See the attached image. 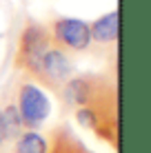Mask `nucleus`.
<instances>
[{
    "instance_id": "f257e3e1",
    "label": "nucleus",
    "mask_w": 151,
    "mask_h": 153,
    "mask_svg": "<svg viewBox=\"0 0 151 153\" xmlns=\"http://www.w3.org/2000/svg\"><path fill=\"white\" fill-rule=\"evenodd\" d=\"M76 120L82 129L91 131L96 138L105 140L118 151V91L76 109Z\"/></svg>"
},
{
    "instance_id": "f03ea898",
    "label": "nucleus",
    "mask_w": 151,
    "mask_h": 153,
    "mask_svg": "<svg viewBox=\"0 0 151 153\" xmlns=\"http://www.w3.org/2000/svg\"><path fill=\"white\" fill-rule=\"evenodd\" d=\"M54 45L51 33L40 22H27L18 38V51H16V67L22 69L29 78H40V62L49 47Z\"/></svg>"
},
{
    "instance_id": "7ed1b4c3",
    "label": "nucleus",
    "mask_w": 151,
    "mask_h": 153,
    "mask_svg": "<svg viewBox=\"0 0 151 153\" xmlns=\"http://www.w3.org/2000/svg\"><path fill=\"white\" fill-rule=\"evenodd\" d=\"M113 91H118V87L111 80H107L105 76L80 73V76H71L60 87L58 93H60V100L65 102V107L78 109V107H87V104L96 102V100L105 98Z\"/></svg>"
},
{
    "instance_id": "20e7f679",
    "label": "nucleus",
    "mask_w": 151,
    "mask_h": 153,
    "mask_svg": "<svg viewBox=\"0 0 151 153\" xmlns=\"http://www.w3.org/2000/svg\"><path fill=\"white\" fill-rule=\"evenodd\" d=\"M18 113L22 118L25 129L38 131L40 124L47 122V118L51 115V100L45 93V89H40L33 82H22L18 89V100H16Z\"/></svg>"
},
{
    "instance_id": "39448f33",
    "label": "nucleus",
    "mask_w": 151,
    "mask_h": 153,
    "mask_svg": "<svg viewBox=\"0 0 151 153\" xmlns=\"http://www.w3.org/2000/svg\"><path fill=\"white\" fill-rule=\"evenodd\" d=\"M51 40H54L56 47L65 49L67 53L69 51H76V53H82L91 47V31H89V22L80 18H56L51 22Z\"/></svg>"
},
{
    "instance_id": "423d86ee",
    "label": "nucleus",
    "mask_w": 151,
    "mask_h": 153,
    "mask_svg": "<svg viewBox=\"0 0 151 153\" xmlns=\"http://www.w3.org/2000/svg\"><path fill=\"white\" fill-rule=\"evenodd\" d=\"M71 76H76V65L71 60V56L65 49L51 45L45 51L42 62H40V78L38 82L45 84L51 91H60V87L69 80Z\"/></svg>"
},
{
    "instance_id": "0eeeda50",
    "label": "nucleus",
    "mask_w": 151,
    "mask_h": 153,
    "mask_svg": "<svg viewBox=\"0 0 151 153\" xmlns=\"http://www.w3.org/2000/svg\"><path fill=\"white\" fill-rule=\"evenodd\" d=\"M118 27H120L118 9L96 18L93 22H89L91 42H98V45H113V42H118Z\"/></svg>"
},
{
    "instance_id": "6e6552de",
    "label": "nucleus",
    "mask_w": 151,
    "mask_h": 153,
    "mask_svg": "<svg viewBox=\"0 0 151 153\" xmlns=\"http://www.w3.org/2000/svg\"><path fill=\"white\" fill-rule=\"evenodd\" d=\"M49 153H91V151L67 126H60L54 131V138L49 142Z\"/></svg>"
},
{
    "instance_id": "1a4fd4ad",
    "label": "nucleus",
    "mask_w": 151,
    "mask_h": 153,
    "mask_svg": "<svg viewBox=\"0 0 151 153\" xmlns=\"http://www.w3.org/2000/svg\"><path fill=\"white\" fill-rule=\"evenodd\" d=\"M13 153H49V140L42 133H38V131L25 129L16 138Z\"/></svg>"
},
{
    "instance_id": "9d476101",
    "label": "nucleus",
    "mask_w": 151,
    "mask_h": 153,
    "mask_svg": "<svg viewBox=\"0 0 151 153\" xmlns=\"http://www.w3.org/2000/svg\"><path fill=\"white\" fill-rule=\"evenodd\" d=\"M0 118H2V126H4V133H7V140H16L25 131V124H22V118L18 113L16 102L4 104L2 111H0Z\"/></svg>"
},
{
    "instance_id": "9b49d317",
    "label": "nucleus",
    "mask_w": 151,
    "mask_h": 153,
    "mask_svg": "<svg viewBox=\"0 0 151 153\" xmlns=\"http://www.w3.org/2000/svg\"><path fill=\"white\" fill-rule=\"evenodd\" d=\"M7 142V133H4V126H2V118H0V146Z\"/></svg>"
}]
</instances>
